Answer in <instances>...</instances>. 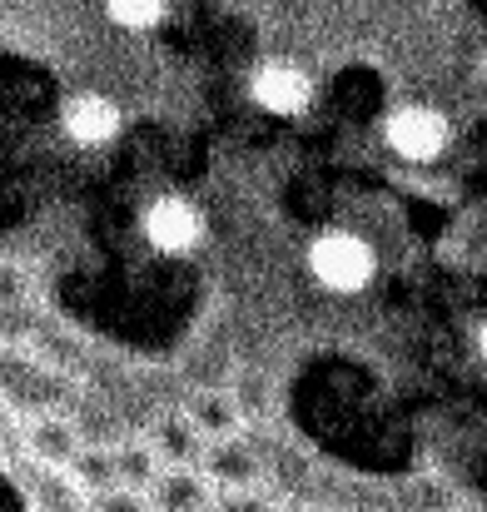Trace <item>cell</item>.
Masks as SVG:
<instances>
[{
	"instance_id": "obj_4",
	"label": "cell",
	"mask_w": 487,
	"mask_h": 512,
	"mask_svg": "<svg viewBox=\"0 0 487 512\" xmlns=\"http://www.w3.org/2000/svg\"><path fill=\"white\" fill-rule=\"evenodd\" d=\"M453 140H458V130H453V120L438 110V105H393L388 115H383V125H378V145L398 160V165H408V170H433V165H443V155L453 150Z\"/></svg>"
},
{
	"instance_id": "obj_1",
	"label": "cell",
	"mask_w": 487,
	"mask_h": 512,
	"mask_svg": "<svg viewBox=\"0 0 487 512\" xmlns=\"http://www.w3.org/2000/svg\"><path fill=\"white\" fill-rule=\"evenodd\" d=\"M378 244L353 229V224H324L309 234V249H304V274L309 284L324 294V299H363L373 284H378Z\"/></svg>"
},
{
	"instance_id": "obj_13",
	"label": "cell",
	"mask_w": 487,
	"mask_h": 512,
	"mask_svg": "<svg viewBox=\"0 0 487 512\" xmlns=\"http://www.w3.org/2000/svg\"><path fill=\"white\" fill-rule=\"evenodd\" d=\"M115 473H120V483L125 488H150L155 478H160V458L145 448V443H120L115 448Z\"/></svg>"
},
{
	"instance_id": "obj_2",
	"label": "cell",
	"mask_w": 487,
	"mask_h": 512,
	"mask_svg": "<svg viewBox=\"0 0 487 512\" xmlns=\"http://www.w3.org/2000/svg\"><path fill=\"white\" fill-rule=\"evenodd\" d=\"M135 239H140V249H145L150 259H160V264H194V259L209 249V214H204L199 199L164 189V194L140 204V214H135Z\"/></svg>"
},
{
	"instance_id": "obj_11",
	"label": "cell",
	"mask_w": 487,
	"mask_h": 512,
	"mask_svg": "<svg viewBox=\"0 0 487 512\" xmlns=\"http://www.w3.org/2000/svg\"><path fill=\"white\" fill-rule=\"evenodd\" d=\"M100 15L125 35H155L160 25H169L174 0H100Z\"/></svg>"
},
{
	"instance_id": "obj_3",
	"label": "cell",
	"mask_w": 487,
	"mask_h": 512,
	"mask_svg": "<svg viewBox=\"0 0 487 512\" xmlns=\"http://www.w3.org/2000/svg\"><path fill=\"white\" fill-rule=\"evenodd\" d=\"M244 105L264 120L299 125L319 105V80L289 55H259L244 70Z\"/></svg>"
},
{
	"instance_id": "obj_5",
	"label": "cell",
	"mask_w": 487,
	"mask_h": 512,
	"mask_svg": "<svg viewBox=\"0 0 487 512\" xmlns=\"http://www.w3.org/2000/svg\"><path fill=\"white\" fill-rule=\"evenodd\" d=\"M130 135V110L115 90H70L60 105H55V140L60 145H75V150H105V145H120Z\"/></svg>"
},
{
	"instance_id": "obj_14",
	"label": "cell",
	"mask_w": 487,
	"mask_h": 512,
	"mask_svg": "<svg viewBox=\"0 0 487 512\" xmlns=\"http://www.w3.org/2000/svg\"><path fill=\"white\" fill-rule=\"evenodd\" d=\"M209 512H284L264 488H219Z\"/></svg>"
},
{
	"instance_id": "obj_6",
	"label": "cell",
	"mask_w": 487,
	"mask_h": 512,
	"mask_svg": "<svg viewBox=\"0 0 487 512\" xmlns=\"http://www.w3.org/2000/svg\"><path fill=\"white\" fill-rule=\"evenodd\" d=\"M199 473L219 488H259L264 483V458L259 448L244 438V433H229V438H209L204 453H199Z\"/></svg>"
},
{
	"instance_id": "obj_12",
	"label": "cell",
	"mask_w": 487,
	"mask_h": 512,
	"mask_svg": "<svg viewBox=\"0 0 487 512\" xmlns=\"http://www.w3.org/2000/svg\"><path fill=\"white\" fill-rule=\"evenodd\" d=\"M65 473L75 478V488H80L85 498L120 483V473H115V448H105V443H80V453L70 458Z\"/></svg>"
},
{
	"instance_id": "obj_9",
	"label": "cell",
	"mask_w": 487,
	"mask_h": 512,
	"mask_svg": "<svg viewBox=\"0 0 487 512\" xmlns=\"http://www.w3.org/2000/svg\"><path fill=\"white\" fill-rule=\"evenodd\" d=\"M145 448L160 458V468H199V453H204V433L184 418V413H164L150 423V438Z\"/></svg>"
},
{
	"instance_id": "obj_10",
	"label": "cell",
	"mask_w": 487,
	"mask_h": 512,
	"mask_svg": "<svg viewBox=\"0 0 487 512\" xmlns=\"http://www.w3.org/2000/svg\"><path fill=\"white\" fill-rule=\"evenodd\" d=\"M199 433H204V443L209 438H229V433H244V418H239V408H234V398H229V388H194L189 398H184V408H179Z\"/></svg>"
},
{
	"instance_id": "obj_7",
	"label": "cell",
	"mask_w": 487,
	"mask_h": 512,
	"mask_svg": "<svg viewBox=\"0 0 487 512\" xmlns=\"http://www.w3.org/2000/svg\"><path fill=\"white\" fill-rule=\"evenodd\" d=\"M80 443H85V433L75 428V418H65V413H35L30 418V428H25V453L40 463V468H50V473H65L70 468V458L80 453Z\"/></svg>"
},
{
	"instance_id": "obj_16",
	"label": "cell",
	"mask_w": 487,
	"mask_h": 512,
	"mask_svg": "<svg viewBox=\"0 0 487 512\" xmlns=\"http://www.w3.org/2000/svg\"><path fill=\"white\" fill-rule=\"evenodd\" d=\"M239 5H269V0H239Z\"/></svg>"
},
{
	"instance_id": "obj_8",
	"label": "cell",
	"mask_w": 487,
	"mask_h": 512,
	"mask_svg": "<svg viewBox=\"0 0 487 512\" xmlns=\"http://www.w3.org/2000/svg\"><path fill=\"white\" fill-rule=\"evenodd\" d=\"M150 512H209L214 483L199 468H160V478L145 488Z\"/></svg>"
},
{
	"instance_id": "obj_15",
	"label": "cell",
	"mask_w": 487,
	"mask_h": 512,
	"mask_svg": "<svg viewBox=\"0 0 487 512\" xmlns=\"http://www.w3.org/2000/svg\"><path fill=\"white\" fill-rule=\"evenodd\" d=\"M90 512H150V498H145L140 488H125V483H115V488H100V493H90Z\"/></svg>"
}]
</instances>
